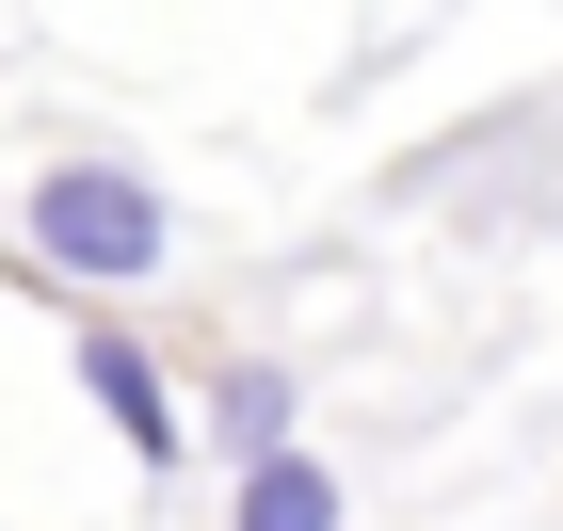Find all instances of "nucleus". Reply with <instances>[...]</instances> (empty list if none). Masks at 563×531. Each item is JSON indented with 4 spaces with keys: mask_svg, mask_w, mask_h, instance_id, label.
<instances>
[{
    "mask_svg": "<svg viewBox=\"0 0 563 531\" xmlns=\"http://www.w3.org/2000/svg\"><path fill=\"white\" fill-rule=\"evenodd\" d=\"M16 242H33L48 274H81V290H145V274L177 258V210L130 162H33L16 177Z\"/></svg>",
    "mask_w": 563,
    "mask_h": 531,
    "instance_id": "1",
    "label": "nucleus"
},
{
    "mask_svg": "<svg viewBox=\"0 0 563 531\" xmlns=\"http://www.w3.org/2000/svg\"><path fill=\"white\" fill-rule=\"evenodd\" d=\"M81 387H97V419H113V435H130L145 467H177V451H194V435H177V387L145 370V339H113V322H81Z\"/></svg>",
    "mask_w": 563,
    "mask_h": 531,
    "instance_id": "2",
    "label": "nucleus"
},
{
    "mask_svg": "<svg viewBox=\"0 0 563 531\" xmlns=\"http://www.w3.org/2000/svg\"><path fill=\"white\" fill-rule=\"evenodd\" d=\"M210 419H225V451H242V467H274V451H290V370H274V354H242Z\"/></svg>",
    "mask_w": 563,
    "mask_h": 531,
    "instance_id": "4",
    "label": "nucleus"
},
{
    "mask_svg": "<svg viewBox=\"0 0 563 531\" xmlns=\"http://www.w3.org/2000/svg\"><path fill=\"white\" fill-rule=\"evenodd\" d=\"M225 531H354V484L322 467V451H274V467H242Z\"/></svg>",
    "mask_w": 563,
    "mask_h": 531,
    "instance_id": "3",
    "label": "nucleus"
}]
</instances>
